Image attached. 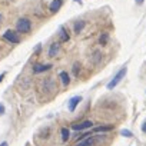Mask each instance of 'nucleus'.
<instances>
[{
  "mask_svg": "<svg viewBox=\"0 0 146 146\" xmlns=\"http://www.w3.org/2000/svg\"><path fill=\"white\" fill-rule=\"evenodd\" d=\"M86 136H90V133H82V135H79V136H78V142L82 140V139H85Z\"/></svg>",
  "mask_w": 146,
  "mask_h": 146,
  "instance_id": "obj_19",
  "label": "nucleus"
},
{
  "mask_svg": "<svg viewBox=\"0 0 146 146\" xmlns=\"http://www.w3.org/2000/svg\"><path fill=\"white\" fill-rule=\"evenodd\" d=\"M80 102H82V96H73V98H70V100H69V103H67L69 110H70V112H75L76 108H78V105H79Z\"/></svg>",
  "mask_w": 146,
  "mask_h": 146,
  "instance_id": "obj_6",
  "label": "nucleus"
},
{
  "mask_svg": "<svg viewBox=\"0 0 146 146\" xmlns=\"http://www.w3.org/2000/svg\"><path fill=\"white\" fill-rule=\"evenodd\" d=\"M92 126H93V122L92 120H85L82 123L72 125V129H75V130H86V129H92Z\"/></svg>",
  "mask_w": 146,
  "mask_h": 146,
  "instance_id": "obj_5",
  "label": "nucleus"
},
{
  "mask_svg": "<svg viewBox=\"0 0 146 146\" xmlns=\"http://www.w3.org/2000/svg\"><path fill=\"white\" fill-rule=\"evenodd\" d=\"M108 42H109V33L103 32V33L100 35V37H99V43H100L102 46H106V44H108Z\"/></svg>",
  "mask_w": 146,
  "mask_h": 146,
  "instance_id": "obj_14",
  "label": "nucleus"
},
{
  "mask_svg": "<svg viewBox=\"0 0 146 146\" xmlns=\"http://www.w3.org/2000/svg\"><path fill=\"white\" fill-rule=\"evenodd\" d=\"M3 113H5V106L0 103V115H3Z\"/></svg>",
  "mask_w": 146,
  "mask_h": 146,
  "instance_id": "obj_21",
  "label": "nucleus"
},
{
  "mask_svg": "<svg viewBox=\"0 0 146 146\" xmlns=\"http://www.w3.org/2000/svg\"><path fill=\"white\" fill-rule=\"evenodd\" d=\"M16 30L19 33H25V35L30 33L32 32V22H30V19H27V17L19 19L16 22Z\"/></svg>",
  "mask_w": 146,
  "mask_h": 146,
  "instance_id": "obj_2",
  "label": "nucleus"
},
{
  "mask_svg": "<svg viewBox=\"0 0 146 146\" xmlns=\"http://www.w3.org/2000/svg\"><path fill=\"white\" fill-rule=\"evenodd\" d=\"M0 146H7V143H6V142H3V143H2V145H0Z\"/></svg>",
  "mask_w": 146,
  "mask_h": 146,
  "instance_id": "obj_25",
  "label": "nucleus"
},
{
  "mask_svg": "<svg viewBox=\"0 0 146 146\" xmlns=\"http://www.w3.org/2000/svg\"><path fill=\"white\" fill-rule=\"evenodd\" d=\"M135 2H136V5H143L145 0H135Z\"/></svg>",
  "mask_w": 146,
  "mask_h": 146,
  "instance_id": "obj_22",
  "label": "nucleus"
},
{
  "mask_svg": "<svg viewBox=\"0 0 146 146\" xmlns=\"http://www.w3.org/2000/svg\"><path fill=\"white\" fill-rule=\"evenodd\" d=\"M40 50H42V44H37V46H36V49H35V54H39V53H40Z\"/></svg>",
  "mask_w": 146,
  "mask_h": 146,
  "instance_id": "obj_20",
  "label": "nucleus"
},
{
  "mask_svg": "<svg viewBox=\"0 0 146 146\" xmlns=\"http://www.w3.org/2000/svg\"><path fill=\"white\" fill-rule=\"evenodd\" d=\"M120 135L125 136V137H132V136H133V133H132L130 130H127V129H122V130H120Z\"/></svg>",
  "mask_w": 146,
  "mask_h": 146,
  "instance_id": "obj_17",
  "label": "nucleus"
},
{
  "mask_svg": "<svg viewBox=\"0 0 146 146\" xmlns=\"http://www.w3.org/2000/svg\"><path fill=\"white\" fill-rule=\"evenodd\" d=\"M142 130L146 133V123H143V125H142Z\"/></svg>",
  "mask_w": 146,
  "mask_h": 146,
  "instance_id": "obj_23",
  "label": "nucleus"
},
{
  "mask_svg": "<svg viewBox=\"0 0 146 146\" xmlns=\"http://www.w3.org/2000/svg\"><path fill=\"white\" fill-rule=\"evenodd\" d=\"M59 78L62 79V83H63L64 86H67V85L70 83V78H69V75H67V72H60Z\"/></svg>",
  "mask_w": 146,
  "mask_h": 146,
  "instance_id": "obj_12",
  "label": "nucleus"
},
{
  "mask_svg": "<svg viewBox=\"0 0 146 146\" xmlns=\"http://www.w3.org/2000/svg\"><path fill=\"white\" fill-rule=\"evenodd\" d=\"M113 129V125H108V126H98L93 129L95 133H99V132H110Z\"/></svg>",
  "mask_w": 146,
  "mask_h": 146,
  "instance_id": "obj_13",
  "label": "nucleus"
},
{
  "mask_svg": "<svg viewBox=\"0 0 146 146\" xmlns=\"http://www.w3.org/2000/svg\"><path fill=\"white\" fill-rule=\"evenodd\" d=\"M53 66L50 63H46V64H35L33 66V73H43V72H47L50 70Z\"/></svg>",
  "mask_w": 146,
  "mask_h": 146,
  "instance_id": "obj_8",
  "label": "nucleus"
},
{
  "mask_svg": "<svg viewBox=\"0 0 146 146\" xmlns=\"http://www.w3.org/2000/svg\"><path fill=\"white\" fill-rule=\"evenodd\" d=\"M126 73H127V67H126V66H123V67L116 73V75L113 76V79L108 83V86H106V88H108V90H113V89H115L120 82H122V79L126 76Z\"/></svg>",
  "mask_w": 146,
  "mask_h": 146,
  "instance_id": "obj_1",
  "label": "nucleus"
},
{
  "mask_svg": "<svg viewBox=\"0 0 146 146\" xmlns=\"http://www.w3.org/2000/svg\"><path fill=\"white\" fill-rule=\"evenodd\" d=\"M0 20H2V15H0Z\"/></svg>",
  "mask_w": 146,
  "mask_h": 146,
  "instance_id": "obj_26",
  "label": "nucleus"
},
{
  "mask_svg": "<svg viewBox=\"0 0 146 146\" xmlns=\"http://www.w3.org/2000/svg\"><path fill=\"white\" fill-rule=\"evenodd\" d=\"M85 27H86V22L85 20H79V22L75 23V26H73V32H75L76 35H79V33L83 32Z\"/></svg>",
  "mask_w": 146,
  "mask_h": 146,
  "instance_id": "obj_11",
  "label": "nucleus"
},
{
  "mask_svg": "<svg viewBox=\"0 0 146 146\" xmlns=\"http://www.w3.org/2000/svg\"><path fill=\"white\" fill-rule=\"evenodd\" d=\"M3 39L7 40L10 44H19L20 43V36L17 30H6L3 33Z\"/></svg>",
  "mask_w": 146,
  "mask_h": 146,
  "instance_id": "obj_3",
  "label": "nucleus"
},
{
  "mask_svg": "<svg viewBox=\"0 0 146 146\" xmlns=\"http://www.w3.org/2000/svg\"><path fill=\"white\" fill-rule=\"evenodd\" d=\"M95 142H96V137H95V136H90V137H88V136H86V139H85V140L82 139V140H80L78 145H75V146H93V145H95Z\"/></svg>",
  "mask_w": 146,
  "mask_h": 146,
  "instance_id": "obj_10",
  "label": "nucleus"
},
{
  "mask_svg": "<svg viewBox=\"0 0 146 146\" xmlns=\"http://www.w3.org/2000/svg\"><path fill=\"white\" fill-rule=\"evenodd\" d=\"M79 72H80V64L79 63H75V64H73V75L79 76Z\"/></svg>",
  "mask_w": 146,
  "mask_h": 146,
  "instance_id": "obj_16",
  "label": "nucleus"
},
{
  "mask_svg": "<svg viewBox=\"0 0 146 146\" xmlns=\"http://www.w3.org/2000/svg\"><path fill=\"white\" fill-rule=\"evenodd\" d=\"M57 35H59V39H60V42H62V43L69 42V39H70L69 30H67L64 26H59V29H57Z\"/></svg>",
  "mask_w": 146,
  "mask_h": 146,
  "instance_id": "obj_4",
  "label": "nucleus"
},
{
  "mask_svg": "<svg viewBox=\"0 0 146 146\" xmlns=\"http://www.w3.org/2000/svg\"><path fill=\"white\" fill-rule=\"evenodd\" d=\"M3 79H5V73H2V75H0V83H2Z\"/></svg>",
  "mask_w": 146,
  "mask_h": 146,
  "instance_id": "obj_24",
  "label": "nucleus"
},
{
  "mask_svg": "<svg viewBox=\"0 0 146 146\" xmlns=\"http://www.w3.org/2000/svg\"><path fill=\"white\" fill-rule=\"evenodd\" d=\"M60 132H62V140H63V142H67L69 137H70V132H69V129H67V127H63Z\"/></svg>",
  "mask_w": 146,
  "mask_h": 146,
  "instance_id": "obj_15",
  "label": "nucleus"
},
{
  "mask_svg": "<svg viewBox=\"0 0 146 146\" xmlns=\"http://www.w3.org/2000/svg\"><path fill=\"white\" fill-rule=\"evenodd\" d=\"M62 6H63V0H53L49 6V10H50V13H57Z\"/></svg>",
  "mask_w": 146,
  "mask_h": 146,
  "instance_id": "obj_9",
  "label": "nucleus"
},
{
  "mask_svg": "<svg viewBox=\"0 0 146 146\" xmlns=\"http://www.w3.org/2000/svg\"><path fill=\"white\" fill-rule=\"evenodd\" d=\"M93 56H95V57H93V59H95V63H98V62L100 60V57H102V54H100L99 50H96V52L93 53Z\"/></svg>",
  "mask_w": 146,
  "mask_h": 146,
  "instance_id": "obj_18",
  "label": "nucleus"
},
{
  "mask_svg": "<svg viewBox=\"0 0 146 146\" xmlns=\"http://www.w3.org/2000/svg\"><path fill=\"white\" fill-rule=\"evenodd\" d=\"M59 50H60V42H53L50 44V47H49V52H47L49 57H56V54L59 53Z\"/></svg>",
  "mask_w": 146,
  "mask_h": 146,
  "instance_id": "obj_7",
  "label": "nucleus"
}]
</instances>
